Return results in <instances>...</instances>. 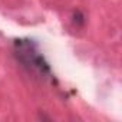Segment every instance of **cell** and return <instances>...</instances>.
<instances>
[{
  "instance_id": "3",
  "label": "cell",
  "mask_w": 122,
  "mask_h": 122,
  "mask_svg": "<svg viewBox=\"0 0 122 122\" xmlns=\"http://www.w3.org/2000/svg\"><path fill=\"white\" fill-rule=\"evenodd\" d=\"M39 119H42V121H52L50 116H46V115H43V113H39Z\"/></svg>"
},
{
  "instance_id": "1",
  "label": "cell",
  "mask_w": 122,
  "mask_h": 122,
  "mask_svg": "<svg viewBox=\"0 0 122 122\" xmlns=\"http://www.w3.org/2000/svg\"><path fill=\"white\" fill-rule=\"evenodd\" d=\"M13 56L20 63V66L29 72L30 75H35L43 81L55 82L53 71L43 56V53L39 49V45L36 40L29 37L15 39L13 40Z\"/></svg>"
},
{
  "instance_id": "2",
  "label": "cell",
  "mask_w": 122,
  "mask_h": 122,
  "mask_svg": "<svg viewBox=\"0 0 122 122\" xmlns=\"http://www.w3.org/2000/svg\"><path fill=\"white\" fill-rule=\"evenodd\" d=\"M72 22L76 27H83L85 23H86V17H85L83 12L82 10H75L72 13Z\"/></svg>"
}]
</instances>
